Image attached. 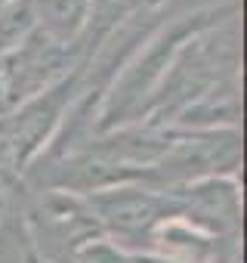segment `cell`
Returning a JSON list of instances; mask_svg holds the SVG:
<instances>
[{"instance_id":"7","label":"cell","mask_w":247,"mask_h":263,"mask_svg":"<svg viewBox=\"0 0 247 263\" xmlns=\"http://www.w3.org/2000/svg\"><path fill=\"white\" fill-rule=\"evenodd\" d=\"M37 31L31 0H0V56L13 53Z\"/></svg>"},{"instance_id":"4","label":"cell","mask_w":247,"mask_h":263,"mask_svg":"<svg viewBox=\"0 0 247 263\" xmlns=\"http://www.w3.org/2000/svg\"><path fill=\"white\" fill-rule=\"evenodd\" d=\"M71 53H74V47H59L50 37H44L40 31H34L22 47L0 56V78H4L7 105L16 108L19 102L37 96L40 90H47L56 81H62L65 74H71L74 71Z\"/></svg>"},{"instance_id":"6","label":"cell","mask_w":247,"mask_h":263,"mask_svg":"<svg viewBox=\"0 0 247 263\" xmlns=\"http://www.w3.org/2000/svg\"><path fill=\"white\" fill-rule=\"evenodd\" d=\"M37 31L59 47H77L93 16V0H31Z\"/></svg>"},{"instance_id":"3","label":"cell","mask_w":247,"mask_h":263,"mask_svg":"<svg viewBox=\"0 0 247 263\" xmlns=\"http://www.w3.org/2000/svg\"><path fill=\"white\" fill-rule=\"evenodd\" d=\"M77 81H80V68H74L62 81H56L53 87L40 90L37 96L19 102L16 108H10L4 115L7 140H10V167L13 171L25 174L40 158L44 146L53 140V134L59 130L68 105L77 96Z\"/></svg>"},{"instance_id":"10","label":"cell","mask_w":247,"mask_h":263,"mask_svg":"<svg viewBox=\"0 0 247 263\" xmlns=\"http://www.w3.org/2000/svg\"><path fill=\"white\" fill-rule=\"evenodd\" d=\"M10 105H7V93H4V78H0V115H7Z\"/></svg>"},{"instance_id":"8","label":"cell","mask_w":247,"mask_h":263,"mask_svg":"<svg viewBox=\"0 0 247 263\" xmlns=\"http://www.w3.org/2000/svg\"><path fill=\"white\" fill-rule=\"evenodd\" d=\"M22 211L0 220V263H31V241Z\"/></svg>"},{"instance_id":"5","label":"cell","mask_w":247,"mask_h":263,"mask_svg":"<svg viewBox=\"0 0 247 263\" xmlns=\"http://www.w3.org/2000/svg\"><path fill=\"white\" fill-rule=\"evenodd\" d=\"M176 220L210 238H235L241 226V192L232 177H204L167 192Z\"/></svg>"},{"instance_id":"1","label":"cell","mask_w":247,"mask_h":263,"mask_svg":"<svg viewBox=\"0 0 247 263\" xmlns=\"http://www.w3.org/2000/svg\"><path fill=\"white\" fill-rule=\"evenodd\" d=\"M25 232L31 251L47 260H74L87 245L102 238V229L84 195L62 189H31L25 198Z\"/></svg>"},{"instance_id":"9","label":"cell","mask_w":247,"mask_h":263,"mask_svg":"<svg viewBox=\"0 0 247 263\" xmlns=\"http://www.w3.org/2000/svg\"><path fill=\"white\" fill-rule=\"evenodd\" d=\"M0 167H10V140H7V121L0 115Z\"/></svg>"},{"instance_id":"2","label":"cell","mask_w":247,"mask_h":263,"mask_svg":"<svg viewBox=\"0 0 247 263\" xmlns=\"http://www.w3.org/2000/svg\"><path fill=\"white\" fill-rule=\"evenodd\" d=\"M84 198L102 229V238L105 241L114 238L111 245L127 254H133L136 245L152 241L158 226L176 217L173 198L146 183H123V186L99 189Z\"/></svg>"}]
</instances>
